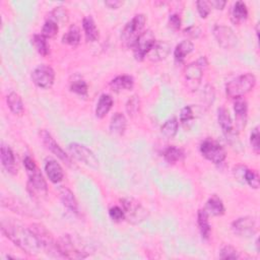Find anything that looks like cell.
Wrapping results in <instances>:
<instances>
[{"instance_id": "obj_1", "label": "cell", "mask_w": 260, "mask_h": 260, "mask_svg": "<svg viewBox=\"0 0 260 260\" xmlns=\"http://www.w3.org/2000/svg\"><path fill=\"white\" fill-rule=\"evenodd\" d=\"M2 231L16 246L28 255H37L43 249L41 242L30 228H26L12 218L2 220Z\"/></svg>"}, {"instance_id": "obj_2", "label": "cell", "mask_w": 260, "mask_h": 260, "mask_svg": "<svg viewBox=\"0 0 260 260\" xmlns=\"http://www.w3.org/2000/svg\"><path fill=\"white\" fill-rule=\"evenodd\" d=\"M57 252L64 258L84 259L92 252L86 244L72 235H63L56 241Z\"/></svg>"}, {"instance_id": "obj_3", "label": "cell", "mask_w": 260, "mask_h": 260, "mask_svg": "<svg viewBox=\"0 0 260 260\" xmlns=\"http://www.w3.org/2000/svg\"><path fill=\"white\" fill-rule=\"evenodd\" d=\"M146 22L144 14H136L132 20H129L121 32V42L126 48H134V44L144 32Z\"/></svg>"}, {"instance_id": "obj_4", "label": "cell", "mask_w": 260, "mask_h": 260, "mask_svg": "<svg viewBox=\"0 0 260 260\" xmlns=\"http://www.w3.org/2000/svg\"><path fill=\"white\" fill-rule=\"evenodd\" d=\"M256 84V78L252 74H242L226 86V94L231 99H239L249 92H251Z\"/></svg>"}, {"instance_id": "obj_5", "label": "cell", "mask_w": 260, "mask_h": 260, "mask_svg": "<svg viewBox=\"0 0 260 260\" xmlns=\"http://www.w3.org/2000/svg\"><path fill=\"white\" fill-rule=\"evenodd\" d=\"M206 65H208V60L204 56L200 57L198 60L187 65L185 68L184 76H185L186 86L189 90L195 92L200 88Z\"/></svg>"}, {"instance_id": "obj_6", "label": "cell", "mask_w": 260, "mask_h": 260, "mask_svg": "<svg viewBox=\"0 0 260 260\" xmlns=\"http://www.w3.org/2000/svg\"><path fill=\"white\" fill-rule=\"evenodd\" d=\"M121 204L125 214V220H127L130 224H138L148 218V210L144 208L138 200L126 198L121 200Z\"/></svg>"}, {"instance_id": "obj_7", "label": "cell", "mask_w": 260, "mask_h": 260, "mask_svg": "<svg viewBox=\"0 0 260 260\" xmlns=\"http://www.w3.org/2000/svg\"><path fill=\"white\" fill-rule=\"evenodd\" d=\"M26 189L30 196L34 200H40L42 198H45L48 194L47 183L38 169L34 172L28 173Z\"/></svg>"}, {"instance_id": "obj_8", "label": "cell", "mask_w": 260, "mask_h": 260, "mask_svg": "<svg viewBox=\"0 0 260 260\" xmlns=\"http://www.w3.org/2000/svg\"><path fill=\"white\" fill-rule=\"evenodd\" d=\"M200 152L206 160L216 165L222 164L226 156L224 148L214 140H204L200 144Z\"/></svg>"}, {"instance_id": "obj_9", "label": "cell", "mask_w": 260, "mask_h": 260, "mask_svg": "<svg viewBox=\"0 0 260 260\" xmlns=\"http://www.w3.org/2000/svg\"><path fill=\"white\" fill-rule=\"evenodd\" d=\"M68 150L74 158H76L80 162H82L84 165L92 169L99 168V160L96 158L94 154L86 146L76 142H72L68 146Z\"/></svg>"}, {"instance_id": "obj_10", "label": "cell", "mask_w": 260, "mask_h": 260, "mask_svg": "<svg viewBox=\"0 0 260 260\" xmlns=\"http://www.w3.org/2000/svg\"><path fill=\"white\" fill-rule=\"evenodd\" d=\"M156 42L154 32L150 30H144L134 46V55L138 61H142Z\"/></svg>"}, {"instance_id": "obj_11", "label": "cell", "mask_w": 260, "mask_h": 260, "mask_svg": "<svg viewBox=\"0 0 260 260\" xmlns=\"http://www.w3.org/2000/svg\"><path fill=\"white\" fill-rule=\"evenodd\" d=\"M214 35L218 43L224 49H234L238 44V38L234 30L226 26L218 24L214 28Z\"/></svg>"}, {"instance_id": "obj_12", "label": "cell", "mask_w": 260, "mask_h": 260, "mask_svg": "<svg viewBox=\"0 0 260 260\" xmlns=\"http://www.w3.org/2000/svg\"><path fill=\"white\" fill-rule=\"evenodd\" d=\"M32 80L41 88H49L55 80V72L48 65H40L32 72Z\"/></svg>"}, {"instance_id": "obj_13", "label": "cell", "mask_w": 260, "mask_h": 260, "mask_svg": "<svg viewBox=\"0 0 260 260\" xmlns=\"http://www.w3.org/2000/svg\"><path fill=\"white\" fill-rule=\"evenodd\" d=\"M40 138H41L43 144L46 146L47 150H49L60 160H62L65 165H68V167L72 166V158H70V156L61 148V146L55 142L53 136L47 132V130H44V129L41 130Z\"/></svg>"}, {"instance_id": "obj_14", "label": "cell", "mask_w": 260, "mask_h": 260, "mask_svg": "<svg viewBox=\"0 0 260 260\" xmlns=\"http://www.w3.org/2000/svg\"><path fill=\"white\" fill-rule=\"evenodd\" d=\"M218 121L220 125L224 134L226 136V140H229L231 142L232 140H237V132L234 128L233 120L230 115V112L228 111L224 107H220L218 109Z\"/></svg>"}, {"instance_id": "obj_15", "label": "cell", "mask_w": 260, "mask_h": 260, "mask_svg": "<svg viewBox=\"0 0 260 260\" xmlns=\"http://www.w3.org/2000/svg\"><path fill=\"white\" fill-rule=\"evenodd\" d=\"M233 232L240 237H250L256 232V222L252 216H243L232 224Z\"/></svg>"}, {"instance_id": "obj_16", "label": "cell", "mask_w": 260, "mask_h": 260, "mask_svg": "<svg viewBox=\"0 0 260 260\" xmlns=\"http://www.w3.org/2000/svg\"><path fill=\"white\" fill-rule=\"evenodd\" d=\"M30 229L32 230V232H34L36 234V236L38 237L39 241L41 242L42 244V247L43 249H45L46 251H54L56 249V241H54V238L53 236L50 234V232L46 229V228L41 224H34L30 226Z\"/></svg>"}, {"instance_id": "obj_17", "label": "cell", "mask_w": 260, "mask_h": 260, "mask_svg": "<svg viewBox=\"0 0 260 260\" xmlns=\"http://www.w3.org/2000/svg\"><path fill=\"white\" fill-rule=\"evenodd\" d=\"M171 52V45L165 41H156L146 57L152 62H158L166 59Z\"/></svg>"}, {"instance_id": "obj_18", "label": "cell", "mask_w": 260, "mask_h": 260, "mask_svg": "<svg viewBox=\"0 0 260 260\" xmlns=\"http://www.w3.org/2000/svg\"><path fill=\"white\" fill-rule=\"evenodd\" d=\"M0 158H2V164L4 168L12 175H16L18 173V165L14 152L12 148L6 146L2 144V150H0Z\"/></svg>"}, {"instance_id": "obj_19", "label": "cell", "mask_w": 260, "mask_h": 260, "mask_svg": "<svg viewBox=\"0 0 260 260\" xmlns=\"http://www.w3.org/2000/svg\"><path fill=\"white\" fill-rule=\"evenodd\" d=\"M59 196L63 204V206L66 208L72 214H78V204L74 196V192L68 187H61L59 189Z\"/></svg>"}, {"instance_id": "obj_20", "label": "cell", "mask_w": 260, "mask_h": 260, "mask_svg": "<svg viewBox=\"0 0 260 260\" xmlns=\"http://www.w3.org/2000/svg\"><path fill=\"white\" fill-rule=\"evenodd\" d=\"M45 171H46L48 178L53 183L61 182L63 177H64V172H63L62 167L60 166L59 162H57L53 158H47L46 160Z\"/></svg>"}, {"instance_id": "obj_21", "label": "cell", "mask_w": 260, "mask_h": 260, "mask_svg": "<svg viewBox=\"0 0 260 260\" xmlns=\"http://www.w3.org/2000/svg\"><path fill=\"white\" fill-rule=\"evenodd\" d=\"M234 111L236 115L237 120V127L239 130L243 129L245 127L246 121H247V112H248V105L245 100L242 98L236 99L234 103Z\"/></svg>"}, {"instance_id": "obj_22", "label": "cell", "mask_w": 260, "mask_h": 260, "mask_svg": "<svg viewBox=\"0 0 260 260\" xmlns=\"http://www.w3.org/2000/svg\"><path fill=\"white\" fill-rule=\"evenodd\" d=\"M82 28L88 42H96L99 40V30H98L96 22L90 16L84 18Z\"/></svg>"}, {"instance_id": "obj_23", "label": "cell", "mask_w": 260, "mask_h": 260, "mask_svg": "<svg viewBox=\"0 0 260 260\" xmlns=\"http://www.w3.org/2000/svg\"><path fill=\"white\" fill-rule=\"evenodd\" d=\"M127 126V120L122 113H115L110 122V132L112 136H120L124 134Z\"/></svg>"}, {"instance_id": "obj_24", "label": "cell", "mask_w": 260, "mask_h": 260, "mask_svg": "<svg viewBox=\"0 0 260 260\" xmlns=\"http://www.w3.org/2000/svg\"><path fill=\"white\" fill-rule=\"evenodd\" d=\"M134 86V80L130 76H119L111 80L110 86L115 92L130 90Z\"/></svg>"}, {"instance_id": "obj_25", "label": "cell", "mask_w": 260, "mask_h": 260, "mask_svg": "<svg viewBox=\"0 0 260 260\" xmlns=\"http://www.w3.org/2000/svg\"><path fill=\"white\" fill-rule=\"evenodd\" d=\"M112 106H113L112 96L107 94H102L96 107V116L100 119L104 118L109 113Z\"/></svg>"}, {"instance_id": "obj_26", "label": "cell", "mask_w": 260, "mask_h": 260, "mask_svg": "<svg viewBox=\"0 0 260 260\" xmlns=\"http://www.w3.org/2000/svg\"><path fill=\"white\" fill-rule=\"evenodd\" d=\"M208 214L204 210H200L198 214V224L202 239L208 240L212 233V226L208 220Z\"/></svg>"}, {"instance_id": "obj_27", "label": "cell", "mask_w": 260, "mask_h": 260, "mask_svg": "<svg viewBox=\"0 0 260 260\" xmlns=\"http://www.w3.org/2000/svg\"><path fill=\"white\" fill-rule=\"evenodd\" d=\"M204 210L208 214V216H220L224 214V206L220 198H218L216 195H212L208 200Z\"/></svg>"}, {"instance_id": "obj_28", "label": "cell", "mask_w": 260, "mask_h": 260, "mask_svg": "<svg viewBox=\"0 0 260 260\" xmlns=\"http://www.w3.org/2000/svg\"><path fill=\"white\" fill-rule=\"evenodd\" d=\"M194 49V45L189 40H184L180 44H178L174 50V57L176 62L183 63L185 57L189 55Z\"/></svg>"}, {"instance_id": "obj_29", "label": "cell", "mask_w": 260, "mask_h": 260, "mask_svg": "<svg viewBox=\"0 0 260 260\" xmlns=\"http://www.w3.org/2000/svg\"><path fill=\"white\" fill-rule=\"evenodd\" d=\"M6 102H8V105L10 107V111L14 115H22L24 112V102L22 100V96L18 92H10L6 96Z\"/></svg>"}, {"instance_id": "obj_30", "label": "cell", "mask_w": 260, "mask_h": 260, "mask_svg": "<svg viewBox=\"0 0 260 260\" xmlns=\"http://www.w3.org/2000/svg\"><path fill=\"white\" fill-rule=\"evenodd\" d=\"M248 18V10L243 2H237L231 10V20L234 24H240Z\"/></svg>"}, {"instance_id": "obj_31", "label": "cell", "mask_w": 260, "mask_h": 260, "mask_svg": "<svg viewBox=\"0 0 260 260\" xmlns=\"http://www.w3.org/2000/svg\"><path fill=\"white\" fill-rule=\"evenodd\" d=\"M82 36H80V28L76 24L70 26L68 32H65V35L62 38V42L64 44H68L70 46H78L80 42Z\"/></svg>"}, {"instance_id": "obj_32", "label": "cell", "mask_w": 260, "mask_h": 260, "mask_svg": "<svg viewBox=\"0 0 260 260\" xmlns=\"http://www.w3.org/2000/svg\"><path fill=\"white\" fill-rule=\"evenodd\" d=\"M178 126H179V123H178L177 118L173 117L164 123V125H162L160 128V132L165 138H173L176 136V134L178 132Z\"/></svg>"}, {"instance_id": "obj_33", "label": "cell", "mask_w": 260, "mask_h": 260, "mask_svg": "<svg viewBox=\"0 0 260 260\" xmlns=\"http://www.w3.org/2000/svg\"><path fill=\"white\" fill-rule=\"evenodd\" d=\"M32 44L40 55L47 56L49 54L50 47L47 42V39L43 35H34V37L32 38Z\"/></svg>"}, {"instance_id": "obj_34", "label": "cell", "mask_w": 260, "mask_h": 260, "mask_svg": "<svg viewBox=\"0 0 260 260\" xmlns=\"http://www.w3.org/2000/svg\"><path fill=\"white\" fill-rule=\"evenodd\" d=\"M164 158L169 164H175V162L183 160L184 152L181 148L175 146H171L164 150Z\"/></svg>"}, {"instance_id": "obj_35", "label": "cell", "mask_w": 260, "mask_h": 260, "mask_svg": "<svg viewBox=\"0 0 260 260\" xmlns=\"http://www.w3.org/2000/svg\"><path fill=\"white\" fill-rule=\"evenodd\" d=\"M58 30H59V26L58 24L55 22L54 20L48 18L42 28V34L46 39H52L54 38L57 34H58Z\"/></svg>"}, {"instance_id": "obj_36", "label": "cell", "mask_w": 260, "mask_h": 260, "mask_svg": "<svg viewBox=\"0 0 260 260\" xmlns=\"http://www.w3.org/2000/svg\"><path fill=\"white\" fill-rule=\"evenodd\" d=\"M140 96L134 94L132 96L130 99L127 101L126 104V111L128 113V115L134 118L136 117L138 113H140Z\"/></svg>"}, {"instance_id": "obj_37", "label": "cell", "mask_w": 260, "mask_h": 260, "mask_svg": "<svg viewBox=\"0 0 260 260\" xmlns=\"http://www.w3.org/2000/svg\"><path fill=\"white\" fill-rule=\"evenodd\" d=\"M50 20H54L55 22H68V12L65 10L63 8H56L51 14H50Z\"/></svg>"}, {"instance_id": "obj_38", "label": "cell", "mask_w": 260, "mask_h": 260, "mask_svg": "<svg viewBox=\"0 0 260 260\" xmlns=\"http://www.w3.org/2000/svg\"><path fill=\"white\" fill-rule=\"evenodd\" d=\"M244 183H247L251 188L258 189V187H259V176H258V174L255 171L249 170L247 168L245 175H244Z\"/></svg>"}, {"instance_id": "obj_39", "label": "cell", "mask_w": 260, "mask_h": 260, "mask_svg": "<svg viewBox=\"0 0 260 260\" xmlns=\"http://www.w3.org/2000/svg\"><path fill=\"white\" fill-rule=\"evenodd\" d=\"M240 257L239 252L232 246L226 245L222 248L220 252V259H238Z\"/></svg>"}, {"instance_id": "obj_40", "label": "cell", "mask_w": 260, "mask_h": 260, "mask_svg": "<svg viewBox=\"0 0 260 260\" xmlns=\"http://www.w3.org/2000/svg\"><path fill=\"white\" fill-rule=\"evenodd\" d=\"M70 90H72V92H74L80 96H86L88 88L84 80H74L72 82Z\"/></svg>"}, {"instance_id": "obj_41", "label": "cell", "mask_w": 260, "mask_h": 260, "mask_svg": "<svg viewBox=\"0 0 260 260\" xmlns=\"http://www.w3.org/2000/svg\"><path fill=\"white\" fill-rule=\"evenodd\" d=\"M259 127L256 126L251 132V136H250V144L252 146V148L253 150L255 152V154H259V150H260V144H259Z\"/></svg>"}, {"instance_id": "obj_42", "label": "cell", "mask_w": 260, "mask_h": 260, "mask_svg": "<svg viewBox=\"0 0 260 260\" xmlns=\"http://www.w3.org/2000/svg\"><path fill=\"white\" fill-rule=\"evenodd\" d=\"M196 6H198V10L200 16L202 18H206L212 10V6L210 4V2H206V0H200V2H196Z\"/></svg>"}, {"instance_id": "obj_43", "label": "cell", "mask_w": 260, "mask_h": 260, "mask_svg": "<svg viewBox=\"0 0 260 260\" xmlns=\"http://www.w3.org/2000/svg\"><path fill=\"white\" fill-rule=\"evenodd\" d=\"M109 216L110 218L114 220V222H122L123 220H125V214L124 212L121 208L119 206H113L109 210Z\"/></svg>"}, {"instance_id": "obj_44", "label": "cell", "mask_w": 260, "mask_h": 260, "mask_svg": "<svg viewBox=\"0 0 260 260\" xmlns=\"http://www.w3.org/2000/svg\"><path fill=\"white\" fill-rule=\"evenodd\" d=\"M193 118H194V114L192 108L190 106H185L180 112V121L182 123H186L192 120Z\"/></svg>"}, {"instance_id": "obj_45", "label": "cell", "mask_w": 260, "mask_h": 260, "mask_svg": "<svg viewBox=\"0 0 260 260\" xmlns=\"http://www.w3.org/2000/svg\"><path fill=\"white\" fill-rule=\"evenodd\" d=\"M168 26L171 30H178L181 26V18H180L179 14H171L168 20Z\"/></svg>"}, {"instance_id": "obj_46", "label": "cell", "mask_w": 260, "mask_h": 260, "mask_svg": "<svg viewBox=\"0 0 260 260\" xmlns=\"http://www.w3.org/2000/svg\"><path fill=\"white\" fill-rule=\"evenodd\" d=\"M204 101L206 102L208 106H210V104H212L214 102V88L212 86H206V90L204 92Z\"/></svg>"}, {"instance_id": "obj_47", "label": "cell", "mask_w": 260, "mask_h": 260, "mask_svg": "<svg viewBox=\"0 0 260 260\" xmlns=\"http://www.w3.org/2000/svg\"><path fill=\"white\" fill-rule=\"evenodd\" d=\"M24 168L26 169L28 173H30V172H34L36 171L38 168L35 164V160H32L30 156H26L24 158Z\"/></svg>"}, {"instance_id": "obj_48", "label": "cell", "mask_w": 260, "mask_h": 260, "mask_svg": "<svg viewBox=\"0 0 260 260\" xmlns=\"http://www.w3.org/2000/svg\"><path fill=\"white\" fill-rule=\"evenodd\" d=\"M246 170H247V167L242 166V165H239V166H236V167L234 168L233 174H234L235 178H236L238 181L244 183V175H245Z\"/></svg>"}, {"instance_id": "obj_49", "label": "cell", "mask_w": 260, "mask_h": 260, "mask_svg": "<svg viewBox=\"0 0 260 260\" xmlns=\"http://www.w3.org/2000/svg\"><path fill=\"white\" fill-rule=\"evenodd\" d=\"M184 32H185L186 35H188L191 38H195V39L198 38L200 36V34H202V30L198 26H189Z\"/></svg>"}, {"instance_id": "obj_50", "label": "cell", "mask_w": 260, "mask_h": 260, "mask_svg": "<svg viewBox=\"0 0 260 260\" xmlns=\"http://www.w3.org/2000/svg\"><path fill=\"white\" fill-rule=\"evenodd\" d=\"M212 8H216V10H224V8L226 6V2H222V0H212V2H210Z\"/></svg>"}, {"instance_id": "obj_51", "label": "cell", "mask_w": 260, "mask_h": 260, "mask_svg": "<svg viewBox=\"0 0 260 260\" xmlns=\"http://www.w3.org/2000/svg\"><path fill=\"white\" fill-rule=\"evenodd\" d=\"M105 4L111 10H117L120 6H122V2H118V0H109V2H105Z\"/></svg>"}, {"instance_id": "obj_52", "label": "cell", "mask_w": 260, "mask_h": 260, "mask_svg": "<svg viewBox=\"0 0 260 260\" xmlns=\"http://www.w3.org/2000/svg\"><path fill=\"white\" fill-rule=\"evenodd\" d=\"M256 248H257V251H259V241H258V239H256Z\"/></svg>"}]
</instances>
